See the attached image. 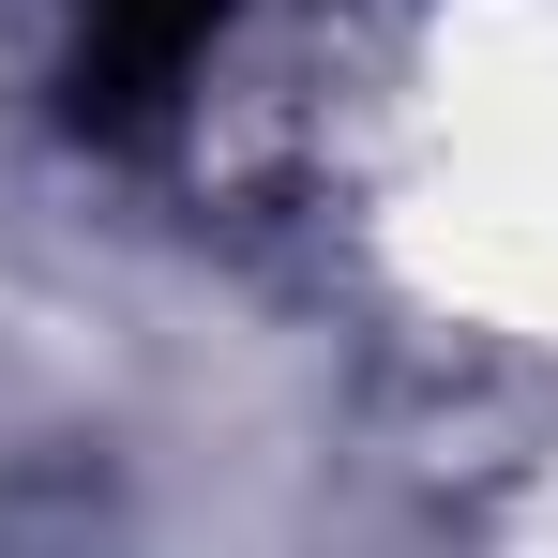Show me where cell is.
<instances>
[{
  "instance_id": "obj_1",
  "label": "cell",
  "mask_w": 558,
  "mask_h": 558,
  "mask_svg": "<svg viewBox=\"0 0 558 558\" xmlns=\"http://www.w3.org/2000/svg\"><path fill=\"white\" fill-rule=\"evenodd\" d=\"M242 0H76V61H61V121L76 136H151L182 76L211 61V31H227Z\"/></svg>"
}]
</instances>
